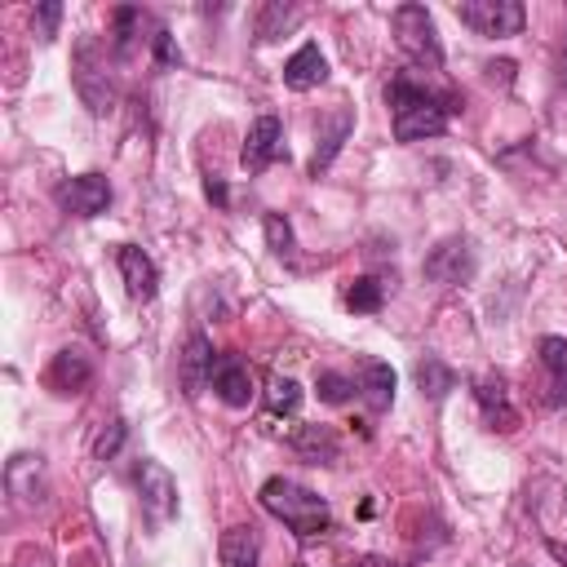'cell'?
I'll return each instance as SVG.
<instances>
[{
    "label": "cell",
    "mask_w": 567,
    "mask_h": 567,
    "mask_svg": "<svg viewBox=\"0 0 567 567\" xmlns=\"http://www.w3.org/2000/svg\"><path fill=\"white\" fill-rule=\"evenodd\" d=\"M58 18H62V4H58V0H44V4H35V13H31V27H35V35H40V40H53V35H58Z\"/></svg>",
    "instance_id": "28"
},
{
    "label": "cell",
    "mask_w": 567,
    "mask_h": 567,
    "mask_svg": "<svg viewBox=\"0 0 567 567\" xmlns=\"http://www.w3.org/2000/svg\"><path fill=\"white\" fill-rule=\"evenodd\" d=\"M270 412H297L301 403V385L292 377H270V394H266Z\"/></svg>",
    "instance_id": "25"
},
{
    "label": "cell",
    "mask_w": 567,
    "mask_h": 567,
    "mask_svg": "<svg viewBox=\"0 0 567 567\" xmlns=\"http://www.w3.org/2000/svg\"><path fill=\"white\" fill-rule=\"evenodd\" d=\"M124 434H128V425H124V421H111V425L97 434V443H93V456H97V461H111V456L120 452Z\"/></svg>",
    "instance_id": "29"
},
{
    "label": "cell",
    "mask_w": 567,
    "mask_h": 567,
    "mask_svg": "<svg viewBox=\"0 0 567 567\" xmlns=\"http://www.w3.org/2000/svg\"><path fill=\"white\" fill-rule=\"evenodd\" d=\"M137 496H142V509L151 518H159V523L177 514V483L159 461H142L137 465Z\"/></svg>",
    "instance_id": "8"
},
{
    "label": "cell",
    "mask_w": 567,
    "mask_h": 567,
    "mask_svg": "<svg viewBox=\"0 0 567 567\" xmlns=\"http://www.w3.org/2000/svg\"><path fill=\"white\" fill-rule=\"evenodd\" d=\"M208 195H213L217 204H226V186H221V182H213V177H208Z\"/></svg>",
    "instance_id": "31"
},
{
    "label": "cell",
    "mask_w": 567,
    "mask_h": 567,
    "mask_svg": "<svg viewBox=\"0 0 567 567\" xmlns=\"http://www.w3.org/2000/svg\"><path fill=\"white\" fill-rule=\"evenodd\" d=\"M381 301H385V284L372 279V275H359V279L350 284V292H346V306H350V310H363V315L381 310Z\"/></svg>",
    "instance_id": "24"
},
{
    "label": "cell",
    "mask_w": 567,
    "mask_h": 567,
    "mask_svg": "<svg viewBox=\"0 0 567 567\" xmlns=\"http://www.w3.org/2000/svg\"><path fill=\"white\" fill-rule=\"evenodd\" d=\"M421 270H425V279H434V284H465V279L474 275V248H470V239H465V235L439 239V244L425 252Z\"/></svg>",
    "instance_id": "6"
},
{
    "label": "cell",
    "mask_w": 567,
    "mask_h": 567,
    "mask_svg": "<svg viewBox=\"0 0 567 567\" xmlns=\"http://www.w3.org/2000/svg\"><path fill=\"white\" fill-rule=\"evenodd\" d=\"M71 75H75V93L84 97V106L93 115H106L115 106V80L106 71V49H97V40H80L75 44Z\"/></svg>",
    "instance_id": "3"
},
{
    "label": "cell",
    "mask_w": 567,
    "mask_h": 567,
    "mask_svg": "<svg viewBox=\"0 0 567 567\" xmlns=\"http://www.w3.org/2000/svg\"><path fill=\"white\" fill-rule=\"evenodd\" d=\"M540 368L549 372L554 403H567V341L563 337H540Z\"/></svg>",
    "instance_id": "21"
},
{
    "label": "cell",
    "mask_w": 567,
    "mask_h": 567,
    "mask_svg": "<svg viewBox=\"0 0 567 567\" xmlns=\"http://www.w3.org/2000/svg\"><path fill=\"white\" fill-rule=\"evenodd\" d=\"M4 487L22 501V505H40L49 483H44V461L35 452H13L4 465Z\"/></svg>",
    "instance_id": "11"
},
{
    "label": "cell",
    "mask_w": 567,
    "mask_h": 567,
    "mask_svg": "<svg viewBox=\"0 0 567 567\" xmlns=\"http://www.w3.org/2000/svg\"><path fill=\"white\" fill-rule=\"evenodd\" d=\"M350 128H354V115H350L346 106L319 120V142H315V155H310V173H315V177L337 159V151H341V142L350 137Z\"/></svg>",
    "instance_id": "16"
},
{
    "label": "cell",
    "mask_w": 567,
    "mask_h": 567,
    "mask_svg": "<svg viewBox=\"0 0 567 567\" xmlns=\"http://www.w3.org/2000/svg\"><path fill=\"white\" fill-rule=\"evenodd\" d=\"M217 558L221 567H261V536L252 523H235L221 532V545H217Z\"/></svg>",
    "instance_id": "15"
},
{
    "label": "cell",
    "mask_w": 567,
    "mask_h": 567,
    "mask_svg": "<svg viewBox=\"0 0 567 567\" xmlns=\"http://www.w3.org/2000/svg\"><path fill=\"white\" fill-rule=\"evenodd\" d=\"M359 394L372 412H385L394 403V368L385 359H359Z\"/></svg>",
    "instance_id": "17"
},
{
    "label": "cell",
    "mask_w": 567,
    "mask_h": 567,
    "mask_svg": "<svg viewBox=\"0 0 567 567\" xmlns=\"http://www.w3.org/2000/svg\"><path fill=\"white\" fill-rule=\"evenodd\" d=\"M328 80V58L319 53V44H301L288 62H284V84L292 89V93H306V89H315V84H323Z\"/></svg>",
    "instance_id": "18"
},
{
    "label": "cell",
    "mask_w": 567,
    "mask_h": 567,
    "mask_svg": "<svg viewBox=\"0 0 567 567\" xmlns=\"http://www.w3.org/2000/svg\"><path fill=\"white\" fill-rule=\"evenodd\" d=\"M385 102H390L394 137H399V142L439 137V133L447 128V106H443L434 93H425L421 84H412V80H390Z\"/></svg>",
    "instance_id": "1"
},
{
    "label": "cell",
    "mask_w": 567,
    "mask_h": 567,
    "mask_svg": "<svg viewBox=\"0 0 567 567\" xmlns=\"http://www.w3.org/2000/svg\"><path fill=\"white\" fill-rule=\"evenodd\" d=\"M213 390H217V399L226 408H248V399H252V372H248V363L235 359V354H217Z\"/></svg>",
    "instance_id": "14"
},
{
    "label": "cell",
    "mask_w": 567,
    "mask_h": 567,
    "mask_svg": "<svg viewBox=\"0 0 567 567\" xmlns=\"http://www.w3.org/2000/svg\"><path fill=\"white\" fill-rule=\"evenodd\" d=\"M558 80L567 84V31H563V49H558Z\"/></svg>",
    "instance_id": "30"
},
{
    "label": "cell",
    "mask_w": 567,
    "mask_h": 567,
    "mask_svg": "<svg viewBox=\"0 0 567 567\" xmlns=\"http://www.w3.org/2000/svg\"><path fill=\"white\" fill-rule=\"evenodd\" d=\"M115 261H120V275H124V288H128L133 301H151L159 292V270L137 244H120Z\"/></svg>",
    "instance_id": "12"
},
{
    "label": "cell",
    "mask_w": 567,
    "mask_h": 567,
    "mask_svg": "<svg viewBox=\"0 0 567 567\" xmlns=\"http://www.w3.org/2000/svg\"><path fill=\"white\" fill-rule=\"evenodd\" d=\"M261 505L279 518V523H288L297 536H319L323 527H328V501L319 496V492H310V487H301L297 478H266V487H261Z\"/></svg>",
    "instance_id": "2"
},
{
    "label": "cell",
    "mask_w": 567,
    "mask_h": 567,
    "mask_svg": "<svg viewBox=\"0 0 567 567\" xmlns=\"http://www.w3.org/2000/svg\"><path fill=\"white\" fill-rule=\"evenodd\" d=\"M213 368H217V359H213L208 337L204 332H190L186 346H182V354H177V377H182L186 394H199L204 381H213Z\"/></svg>",
    "instance_id": "13"
},
{
    "label": "cell",
    "mask_w": 567,
    "mask_h": 567,
    "mask_svg": "<svg viewBox=\"0 0 567 567\" xmlns=\"http://www.w3.org/2000/svg\"><path fill=\"white\" fill-rule=\"evenodd\" d=\"M58 208L71 217H97L111 208V182L102 173H80L58 186Z\"/></svg>",
    "instance_id": "7"
},
{
    "label": "cell",
    "mask_w": 567,
    "mask_h": 567,
    "mask_svg": "<svg viewBox=\"0 0 567 567\" xmlns=\"http://www.w3.org/2000/svg\"><path fill=\"white\" fill-rule=\"evenodd\" d=\"M279 155H284V128H279V120H275V115H257L252 128H248V137H244V151H239L244 168H248V173H261V168H270Z\"/></svg>",
    "instance_id": "9"
},
{
    "label": "cell",
    "mask_w": 567,
    "mask_h": 567,
    "mask_svg": "<svg viewBox=\"0 0 567 567\" xmlns=\"http://www.w3.org/2000/svg\"><path fill=\"white\" fill-rule=\"evenodd\" d=\"M315 390H319L323 403H346V399L354 394V381L341 377V372H319V377H315Z\"/></svg>",
    "instance_id": "26"
},
{
    "label": "cell",
    "mask_w": 567,
    "mask_h": 567,
    "mask_svg": "<svg viewBox=\"0 0 567 567\" xmlns=\"http://www.w3.org/2000/svg\"><path fill=\"white\" fill-rule=\"evenodd\" d=\"M549 554H554V558L567 567V545H563V540H549Z\"/></svg>",
    "instance_id": "32"
},
{
    "label": "cell",
    "mask_w": 567,
    "mask_h": 567,
    "mask_svg": "<svg viewBox=\"0 0 567 567\" xmlns=\"http://www.w3.org/2000/svg\"><path fill=\"white\" fill-rule=\"evenodd\" d=\"M390 22H394L399 49L416 66H443V44H439V31H434V18H430L425 4H399Z\"/></svg>",
    "instance_id": "4"
},
{
    "label": "cell",
    "mask_w": 567,
    "mask_h": 567,
    "mask_svg": "<svg viewBox=\"0 0 567 567\" xmlns=\"http://www.w3.org/2000/svg\"><path fill=\"white\" fill-rule=\"evenodd\" d=\"M416 385H421V394H430V399H443V394L456 385V377H452V368H447L443 359L425 354V359L416 363Z\"/></svg>",
    "instance_id": "22"
},
{
    "label": "cell",
    "mask_w": 567,
    "mask_h": 567,
    "mask_svg": "<svg viewBox=\"0 0 567 567\" xmlns=\"http://www.w3.org/2000/svg\"><path fill=\"white\" fill-rule=\"evenodd\" d=\"M474 399H478V412H483V421L492 430H501V434L518 430V408L509 403V390H505L501 377H492V372L474 377Z\"/></svg>",
    "instance_id": "10"
},
{
    "label": "cell",
    "mask_w": 567,
    "mask_h": 567,
    "mask_svg": "<svg viewBox=\"0 0 567 567\" xmlns=\"http://www.w3.org/2000/svg\"><path fill=\"white\" fill-rule=\"evenodd\" d=\"M266 244H270V252H292V226H288V217L284 213H266Z\"/></svg>",
    "instance_id": "27"
},
{
    "label": "cell",
    "mask_w": 567,
    "mask_h": 567,
    "mask_svg": "<svg viewBox=\"0 0 567 567\" xmlns=\"http://www.w3.org/2000/svg\"><path fill=\"white\" fill-rule=\"evenodd\" d=\"M297 22H301V9H297V4L270 0V4L261 9V18H257V35H261V40H275V35H284V31L297 27Z\"/></svg>",
    "instance_id": "23"
},
{
    "label": "cell",
    "mask_w": 567,
    "mask_h": 567,
    "mask_svg": "<svg viewBox=\"0 0 567 567\" xmlns=\"http://www.w3.org/2000/svg\"><path fill=\"white\" fill-rule=\"evenodd\" d=\"M89 377H93V363H89L84 350H58L53 363H49V385H53L58 394H75V390H84Z\"/></svg>",
    "instance_id": "20"
},
{
    "label": "cell",
    "mask_w": 567,
    "mask_h": 567,
    "mask_svg": "<svg viewBox=\"0 0 567 567\" xmlns=\"http://www.w3.org/2000/svg\"><path fill=\"white\" fill-rule=\"evenodd\" d=\"M292 452L306 456L310 465H332V461H341V439L332 425H301L292 434Z\"/></svg>",
    "instance_id": "19"
},
{
    "label": "cell",
    "mask_w": 567,
    "mask_h": 567,
    "mask_svg": "<svg viewBox=\"0 0 567 567\" xmlns=\"http://www.w3.org/2000/svg\"><path fill=\"white\" fill-rule=\"evenodd\" d=\"M456 18L478 35H518L527 13L518 0H461Z\"/></svg>",
    "instance_id": "5"
}]
</instances>
